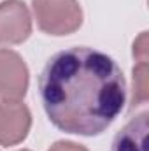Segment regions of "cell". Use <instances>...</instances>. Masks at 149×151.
<instances>
[{
  "mask_svg": "<svg viewBox=\"0 0 149 151\" xmlns=\"http://www.w3.org/2000/svg\"><path fill=\"white\" fill-rule=\"evenodd\" d=\"M39 95L49 121L77 135H98L119 116L126 83L117 63L93 47L53 55L39 77Z\"/></svg>",
  "mask_w": 149,
  "mask_h": 151,
  "instance_id": "6da1fadb",
  "label": "cell"
},
{
  "mask_svg": "<svg viewBox=\"0 0 149 151\" xmlns=\"http://www.w3.org/2000/svg\"><path fill=\"white\" fill-rule=\"evenodd\" d=\"M39 28L49 35H69L82 23L77 0H32Z\"/></svg>",
  "mask_w": 149,
  "mask_h": 151,
  "instance_id": "7a4b0ae2",
  "label": "cell"
},
{
  "mask_svg": "<svg viewBox=\"0 0 149 151\" xmlns=\"http://www.w3.org/2000/svg\"><path fill=\"white\" fill-rule=\"evenodd\" d=\"M28 90V69L23 58L0 49V100H21Z\"/></svg>",
  "mask_w": 149,
  "mask_h": 151,
  "instance_id": "3957f363",
  "label": "cell"
},
{
  "mask_svg": "<svg viewBox=\"0 0 149 151\" xmlns=\"http://www.w3.org/2000/svg\"><path fill=\"white\" fill-rule=\"evenodd\" d=\"M32 34V18L21 0L0 4V44H21Z\"/></svg>",
  "mask_w": 149,
  "mask_h": 151,
  "instance_id": "277c9868",
  "label": "cell"
},
{
  "mask_svg": "<svg viewBox=\"0 0 149 151\" xmlns=\"http://www.w3.org/2000/svg\"><path fill=\"white\" fill-rule=\"evenodd\" d=\"M32 116L21 100H0V144L14 146L30 130Z\"/></svg>",
  "mask_w": 149,
  "mask_h": 151,
  "instance_id": "5b68a950",
  "label": "cell"
},
{
  "mask_svg": "<svg viewBox=\"0 0 149 151\" xmlns=\"http://www.w3.org/2000/svg\"><path fill=\"white\" fill-rule=\"evenodd\" d=\"M148 113L142 111L133 116L114 137L111 151H148Z\"/></svg>",
  "mask_w": 149,
  "mask_h": 151,
  "instance_id": "8992f818",
  "label": "cell"
},
{
  "mask_svg": "<svg viewBox=\"0 0 149 151\" xmlns=\"http://www.w3.org/2000/svg\"><path fill=\"white\" fill-rule=\"evenodd\" d=\"M133 56L137 65L133 67V95L132 107L142 106L148 100V34L142 32L133 44Z\"/></svg>",
  "mask_w": 149,
  "mask_h": 151,
  "instance_id": "52a82bcc",
  "label": "cell"
},
{
  "mask_svg": "<svg viewBox=\"0 0 149 151\" xmlns=\"http://www.w3.org/2000/svg\"><path fill=\"white\" fill-rule=\"evenodd\" d=\"M49 151H88L84 146L75 144V142H69V141H60L56 144H53Z\"/></svg>",
  "mask_w": 149,
  "mask_h": 151,
  "instance_id": "ba28073f",
  "label": "cell"
},
{
  "mask_svg": "<svg viewBox=\"0 0 149 151\" xmlns=\"http://www.w3.org/2000/svg\"><path fill=\"white\" fill-rule=\"evenodd\" d=\"M21 151H28V150H21Z\"/></svg>",
  "mask_w": 149,
  "mask_h": 151,
  "instance_id": "9c48e42d",
  "label": "cell"
}]
</instances>
